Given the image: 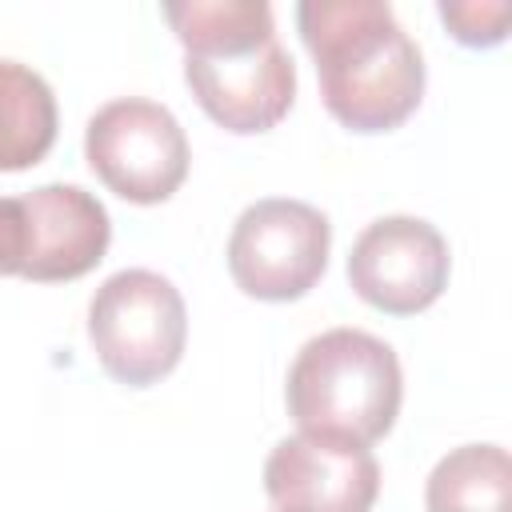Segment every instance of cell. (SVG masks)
<instances>
[{
    "label": "cell",
    "mask_w": 512,
    "mask_h": 512,
    "mask_svg": "<svg viewBox=\"0 0 512 512\" xmlns=\"http://www.w3.org/2000/svg\"><path fill=\"white\" fill-rule=\"evenodd\" d=\"M448 264V240L436 224L420 216H384L356 236L348 284L364 304L388 316H416L448 288Z\"/></svg>",
    "instance_id": "8992f818"
},
{
    "label": "cell",
    "mask_w": 512,
    "mask_h": 512,
    "mask_svg": "<svg viewBox=\"0 0 512 512\" xmlns=\"http://www.w3.org/2000/svg\"><path fill=\"white\" fill-rule=\"evenodd\" d=\"M428 512H512V460L500 444H460L424 484Z\"/></svg>",
    "instance_id": "8fae6325"
},
{
    "label": "cell",
    "mask_w": 512,
    "mask_h": 512,
    "mask_svg": "<svg viewBox=\"0 0 512 512\" xmlns=\"http://www.w3.org/2000/svg\"><path fill=\"white\" fill-rule=\"evenodd\" d=\"M88 340L112 380L148 388L184 356V296L152 268H120L88 300Z\"/></svg>",
    "instance_id": "3957f363"
},
{
    "label": "cell",
    "mask_w": 512,
    "mask_h": 512,
    "mask_svg": "<svg viewBox=\"0 0 512 512\" xmlns=\"http://www.w3.org/2000/svg\"><path fill=\"white\" fill-rule=\"evenodd\" d=\"M264 492L276 512H372L380 464L368 444L296 432L268 452Z\"/></svg>",
    "instance_id": "52a82bcc"
},
{
    "label": "cell",
    "mask_w": 512,
    "mask_h": 512,
    "mask_svg": "<svg viewBox=\"0 0 512 512\" xmlns=\"http://www.w3.org/2000/svg\"><path fill=\"white\" fill-rule=\"evenodd\" d=\"M296 28L324 108L352 132L404 124L424 96V56L384 0H304Z\"/></svg>",
    "instance_id": "6da1fadb"
},
{
    "label": "cell",
    "mask_w": 512,
    "mask_h": 512,
    "mask_svg": "<svg viewBox=\"0 0 512 512\" xmlns=\"http://www.w3.org/2000/svg\"><path fill=\"white\" fill-rule=\"evenodd\" d=\"M56 96L48 80L0 56V172H24L56 144Z\"/></svg>",
    "instance_id": "30bf717a"
},
{
    "label": "cell",
    "mask_w": 512,
    "mask_h": 512,
    "mask_svg": "<svg viewBox=\"0 0 512 512\" xmlns=\"http://www.w3.org/2000/svg\"><path fill=\"white\" fill-rule=\"evenodd\" d=\"M164 20L172 24L184 56L252 48L276 36L272 8L264 0H184L164 4Z\"/></svg>",
    "instance_id": "7c38bea8"
},
{
    "label": "cell",
    "mask_w": 512,
    "mask_h": 512,
    "mask_svg": "<svg viewBox=\"0 0 512 512\" xmlns=\"http://www.w3.org/2000/svg\"><path fill=\"white\" fill-rule=\"evenodd\" d=\"M84 156L96 180L128 204H160L188 176L180 120L144 96H120L96 108L84 128Z\"/></svg>",
    "instance_id": "5b68a950"
},
{
    "label": "cell",
    "mask_w": 512,
    "mask_h": 512,
    "mask_svg": "<svg viewBox=\"0 0 512 512\" xmlns=\"http://www.w3.org/2000/svg\"><path fill=\"white\" fill-rule=\"evenodd\" d=\"M332 224L320 208L288 196L248 204L228 236V272L244 296L284 304L312 292L328 268Z\"/></svg>",
    "instance_id": "277c9868"
},
{
    "label": "cell",
    "mask_w": 512,
    "mask_h": 512,
    "mask_svg": "<svg viewBox=\"0 0 512 512\" xmlns=\"http://www.w3.org/2000/svg\"><path fill=\"white\" fill-rule=\"evenodd\" d=\"M284 400L300 432L376 444L400 416V360L364 328H328L296 352Z\"/></svg>",
    "instance_id": "7a4b0ae2"
},
{
    "label": "cell",
    "mask_w": 512,
    "mask_h": 512,
    "mask_svg": "<svg viewBox=\"0 0 512 512\" xmlns=\"http://www.w3.org/2000/svg\"><path fill=\"white\" fill-rule=\"evenodd\" d=\"M24 280L56 284L92 272L112 240L108 208L80 184H40L20 196Z\"/></svg>",
    "instance_id": "9c48e42d"
},
{
    "label": "cell",
    "mask_w": 512,
    "mask_h": 512,
    "mask_svg": "<svg viewBox=\"0 0 512 512\" xmlns=\"http://www.w3.org/2000/svg\"><path fill=\"white\" fill-rule=\"evenodd\" d=\"M24 268V212L20 196H0V276H20Z\"/></svg>",
    "instance_id": "5bb4252c"
},
{
    "label": "cell",
    "mask_w": 512,
    "mask_h": 512,
    "mask_svg": "<svg viewBox=\"0 0 512 512\" xmlns=\"http://www.w3.org/2000/svg\"><path fill=\"white\" fill-rule=\"evenodd\" d=\"M184 80L196 104L236 136L276 128L296 96V64L276 36L252 48L184 56Z\"/></svg>",
    "instance_id": "ba28073f"
},
{
    "label": "cell",
    "mask_w": 512,
    "mask_h": 512,
    "mask_svg": "<svg viewBox=\"0 0 512 512\" xmlns=\"http://www.w3.org/2000/svg\"><path fill=\"white\" fill-rule=\"evenodd\" d=\"M440 20L468 48H496L508 36L512 4L508 0H440Z\"/></svg>",
    "instance_id": "4fadbf2b"
}]
</instances>
